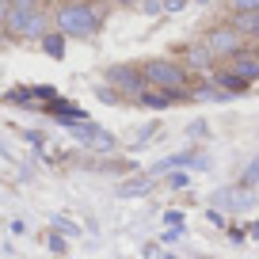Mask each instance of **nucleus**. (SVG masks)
Listing matches in <instances>:
<instances>
[{
    "instance_id": "nucleus-1",
    "label": "nucleus",
    "mask_w": 259,
    "mask_h": 259,
    "mask_svg": "<svg viewBox=\"0 0 259 259\" xmlns=\"http://www.w3.org/2000/svg\"><path fill=\"white\" fill-rule=\"evenodd\" d=\"M54 27L65 38H96L103 27V8L92 0H65L54 8Z\"/></svg>"
},
{
    "instance_id": "nucleus-2",
    "label": "nucleus",
    "mask_w": 259,
    "mask_h": 259,
    "mask_svg": "<svg viewBox=\"0 0 259 259\" xmlns=\"http://www.w3.org/2000/svg\"><path fill=\"white\" fill-rule=\"evenodd\" d=\"M141 69H145L149 88H160L164 96H171V99L183 96V92H187V80H191L187 65H183V61H171V57H153V61H145Z\"/></svg>"
},
{
    "instance_id": "nucleus-3",
    "label": "nucleus",
    "mask_w": 259,
    "mask_h": 259,
    "mask_svg": "<svg viewBox=\"0 0 259 259\" xmlns=\"http://www.w3.org/2000/svg\"><path fill=\"white\" fill-rule=\"evenodd\" d=\"M50 23H54V16H46V12H8V23H4V31H8V38H46L50 34Z\"/></svg>"
},
{
    "instance_id": "nucleus-4",
    "label": "nucleus",
    "mask_w": 259,
    "mask_h": 259,
    "mask_svg": "<svg viewBox=\"0 0 259 259\" xmlns=\"http://www.w3.org/2000/svg\"><path fill=\"white\" fill-rule=\"evenodd\" d=\"M206 50L218 57H236V54H244V34L233 23H218L206 31Z\"/></svg>"
},
{
    "instance_id": "nucleus-5",
    "label": "nucleus",
    "mask_w": 259,
    "mask_h": 259,
    "mask_svg": "<svg viewBox=\"0 0 259 259\" xmlns=\"http://www.w3.org/2000/svg\"><path fill=\"white\" fill-rule=\"evenodd\" d=\"M107 80L118 92H130V96H138V99L149 92V80H145V69H141V65H111V69H107Z\"/></svg>"
},
{
    "instance_id": "nucleus-6",
    "label": "nucleus",
    "mask_w": 259,
    "mask_h": 259,
    "mask_svg": "<svg viewBox=\"0 0 259 259\" xmlns=\"http://www.w3.org/2000/svg\"><path fill=\"white\" fill-rule=\"evenodd\" d=\"M73 130H76V138H80L88 149H96V153H111L114 149V138L107 134V130L92 126V122H73Z\"/></svg>"
},
{
    "instance_id": "nucleus-7",
    "label": "nucleus",
    "mask_w": 259,
    "mask_h": 259,
    "mask_svg": "<svg viewBox=\"0 0 259 259\" xmlns=\"http://www.w3.org/2000/svg\"><path fill=\"white\" fill-rule=\"evenodd\" d=\"M229 69H233L236 76H244V80H259V57H255V50H244V54H236V57H229Z\"/></svg>"
},
{
    "instance_id": "nucleus-8",
    "label": "nucleus",
    "mask_w": 259,
    "mask_h": 259,
    "mask_svg": "<svg viewBox=\"0 0 259 259\" xmlns=\"http://www.w3.org/2000/svg\"><path fill=\"white\" fill-rule=\"evenodd\" d=\"M213 80H218V88L225 92V96H236V92H248V80H244V76H236L233 69H221V73L213 76Z\"/></svg>"
},
{
    "instance_id": "nucleus-9",
    "label": "nucleus",
    "mask_w": 259,
    "mask_h": 259,
    "mask_svg": "<svg viewBox=\"0 0 259 259\" xmlns=\"http://www.w3.org/2000/svg\"><path fill=\"white\" fill-rule=\"evenodd\" d=\"M229 23L244 34V38H259V12H244V16H229Z\"/></svg>"
},
{
    "instance_id": "nucleus-10",
    "label": "nucleus",
    "mask_w": 259,
    "mask_h": 259,
    "mask_svg": "<svg viewBox=\"0 0 259 259\" xmlns=\"http://www.w3.org/2000/svg\"><path fill=\"white\" fill-rule=\"evenodd\" d=\"M183 57H187V65H191V69H206L213 54L206 50V42H202V46H183Z\"/></svg>"
},
{
    "instance_id": "nucleus-11",
    "label": "nucleus",
    "mask_w": 259,
    "mask_h": 259,
    "mask_svg": "<svg viewBox=\"0 0 259 259\" xmlns=\"http://www.w3.org/2000/svg\"><path fill=\"white\" fill-rule=\"evenodd\" d=\"M42 50H46L50 57H57V61H61V57H65V34H61V31H50L46 38H42Z\"/></svg>"
},
{
    "instance_id": "nucleus-12",
    "label": "nucleus",
    "mask_w": 259,
    "mask_h": 259,
    "mask_svg": "<svg viewBox=\"0 0 259 259\" xmlns=\"http://www.w3.org/2000/svg\"><path fill=\"white\" fill-rule=\"evenodd\" d=\"M229 12L244 16V12H259V0H229Z\"/></svg>"
},
{
    "instance_id": "nucleus-13",
    "label": "nucleus",
    "mask_w": 259,
    "mask_h": 259,
    "mask_svg": "<svg viewBox=\"0 0 259 259\" xmlns=\"http://www.w3.org/2000/svg\"><path fill=\"white\" fill-rule=\"evenodd\" d=\"M251 183H259V156L248 164V171H244V187H251Z\"/></svg>"
},
{
    "instance_id": "nucleus-14",
    "label": "nucleus",
    "mask_w": 259,
    "mask_h": 259,
    "mask_svg": "<svg viewBox=\"0 0 259 259\" xmlns=\"http://www.w3.org/2000/svg\"><path fill=\"white\" fill-rule=\"evenodd\" d=\"M141 103H145V107H168L171 96H149V92H145V96H141Z\"/></svg>"
},
{
    "instance_id": "nucleus-15",
    "label": "nucleus",
    "mask_w": 259,
    "mask_h": 259,
    "mask_svg": "<svg viewBox=\"0 0 259 259\" xmlns=\"http://www.w3.org/2000/svg\"><path fill=\"white\" fill-rule=\"evenodd\" d=\"M141 8H145L149 16H156V12H164V4H160V0H141Z\"/></svg>"
},
{
    "instance_id": "nucleus-16",
    "label": "nucleus",
    "mask_w": 259,
    "mask_h": 259,
    "mask_svg": "<svg viewBox=\"0 0 259 259\" xmlns=\"http://www.w3.org/2000/svg\"><path fill=\"white\" fill-rule=\"evenodd\" d=\"M141 191H149V183H126L122 187V194H141Z\"/></svg>"
},
{
    "instance_id": "nucleus-17",
    "label": "nucleus",
    "mask_w": 259,
    "mask_h": 259,
    "mask_svg": "<svg viewBox=\"0 0 259 259\" xmlns=\"http://www.w3.org/2000/svg\"><path fill=\"white\" fill-rule=\"evenodd\" d=\"M187 0H164V12H183Z\"/></svg>"
},
{
    "instance_id": "nucleus-18",
    "label": "nucleus",
    "mask_w": 259,
    "mask_h": 259,
    "mask_svg": "<svg viewBox=\"0 0 259 259\" xmlns=\"http://www.w3.org/2000/svg\"><path fill=\"white\" fill-rule=\"evenodd\" d=\"M8 12H12V8H8V4H0V27L8 23Z\"/></svg>"
},
{
    "instance_id": "nucleus-19",
    "label": "nucleus",
    "mask_w": 259,
    "mask_h": 259,
    "mask_svg": "<svg viewBox=\"0 0 259 259\" xmlns=\"http://www.w3.org/2000/svg\"><path fill=\"white\" fill-rule=\"evenodd\" d=\"M114 4H122V8H130V4H141V0H114Z\"/></svg>"
},
{
    "instance_id": "nucleus-20",
    "label": "nucleus",
    "mask_w": 259,
    "mask_h": 259,
    "mask_svg": "<svg viewBox=\"0 0 259 259\" xmlns=\"http://www.w3.org/2000/svg\"><path fill=\"white\" fill-rule=\"evenodd\" d=\"M4 42H8V31H4V27H0V46H4Z\"/></svg>"
},
{
    "instance_id": "nucleus-21",
    "label": "nucleus",
    "mask_w": 259,
    "mask_h": 259,
    "mask_svg": "<svg viewBox=\"0 0 259 259\" xmlns=\"http://www.w3.org/2000/svg\"><path fill=\"white\" fill-rule=\"evenodd\" d=\"M0 4H8V8H12V0H0Z\"/></svg>"
},
{
    "instance_id": "nucleus-22",
    "label": "nucleus",
    "mask_w": 259,
    "mask_h": 259,
    "mask_svg": "<svg viewBox=\"0 0 259 259\" xmlns=\"http://www.w3.org/2000/svg\"><path fill=\"white\" fill-rule=\"evenodd\" d=\"M198 4H210V0H198Z\"/></svg>"
}]
</instances>
